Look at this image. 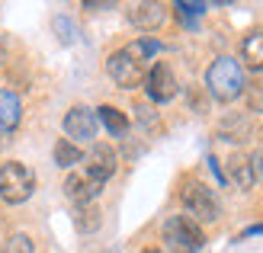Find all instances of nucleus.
I'll return each mask as SVG.
<instances>
[{"label":"nucleus","instance_id":"obj_1","mask_svg":"<svg viewBox=\"0 0 263 253\" xmlns=\"http://www.w3.org/2000/svg\"><path fill=\"white\" fill-rule=\"evenodd\" d=\"M157 51H161V42H157V38H148V35L135 38V42H128L125 48L112 51L109 61H106V71H109L112 81L119 87H125V90L141 87L148 71H151V58Z\"/></svg>","mask_w":263,"mask_h":253},{"label":"nucleus","instance_id":"obj_2","mask_svg":"<svg viewBox=\"0 0 263 253\" xmlns=\"http://www.w3.org/2000/svg\"><path fill=\"white\" fill-rule=\"evenodd\" d=\"M205 87H209V93H212L218 103L238 100L241 93H244V71H241V64L234 61V58H228V55L215 58L212 64H209Z\"/></svg>","mask_w":263,"mask_h":253},{"label":"nucleus","instance_id":"obj_3","mask_svg":"<svg viewBox=\"0 0 263 253\" xmlns=\"http://www.w3.org/2000/svg\"><path fill=\"white\" fill-rule=\"evenodd\" d=\"M205 244L202 228L190 215H174L164 224V247L170 253H199Z\"/></svg>","mask_w":263,"mask_h":253},{"label":"nucleus","instance_id":"obj_4","mask_svg":"<svg viewBox=\"0 0 263 253\" xmlns=\"http://www.w3.org/2000/svg\"><path fill=\"white\" fill-rule=\"evenodd\" d=\"M32 192H35V173L26 167V164L10 161V164L0 167V199H4V202L20 205Z\"/></svg>","mask_w":263,"mask_h":253},{"label":"nucleus","instance_id":"obj_5","mask_svg":"<svg viewBox=\"0 0 263 253\" xmlns=\"http://www.w3.org/2000/svg\"><path fill=\"white\" fill-rule=\"evenodd\" d=\"M180 199H183V205H186L190 218H193L196 224H199V221H218V215H221V208H218V199H215V192L209 189L205 183H196V180H190L186 186H183Z\"/></svg>","mask_w":263,"mask_h":253},{"label":"nucleus","instance_id":"obj_6","mask_svg":"<svg viewBox=\"0 0 263 253\" xmlns=\"http://www.w3.org/2000/svg\"><path fill=\"white\" fill-rule=\"evenodd\" d=\"M144 90H148V96L154 103H167L177 96V74L170 68L167 61H154L148 77H144Z\"/></svg>","mask_w":263,"mask_h":253},{"label":"nucleus","instance_id":"obj_7","mask_svg":"<svg viewBox=\"0 0 263 253\" xmlns=\"http://www.w3.org/2000/svg\"><path fill=\"white\" fill-rule=\"evenodd\" d=\"M103 192V183L97 177H90L87 170H74L68 180H64V196L77 205H93V199Z\"/></svg>","mask_w":263,"mask_h":253},{"label":"nucleus","instance_id":"obj_8","mask_svg":"<svg viewBox=\"0 0 263 253\" xmlns=\"http://www.w3.org/2000/svg\"><path fill=\"white\" fill-rule=\"evenodd\" d=\"M64 135L68 141H90L97 135V109H87V106H74L64 115Z\"/></svg>","mask_w":263,"mask_h":253},{"label":"nucleus","instance_id":"obj_9","mask_svg":"<svg viewBox=\"0 0 263 253\" xmlns=\"http://www.w3.org/2000/svg\"><path fill=\"white\" fill-rule=\"evenodd\" d=\"M116 167H119V161H116V151L109 148V144H93L84 170L90 173V177H97L100 183H106L112 173H116Z\"/></svg>","mask_w":263,"mask_h":253},{"label":"nucleus","instance_id":"obj_10","mask_svg":"<svg viewBox=\"0 0 263 253\" xmlns=\"http://www.w3.org/2000/svg\"><path fill=\"white\" fill-rule=\"evenodd\" d=\"M225 180L234 183L238 189H251V186L257 183L251 154H231V157H228V173H225Z\"/></svg>","mask_w":263,"mask_h":253},{"label":"nucleus","instance_id":"obj_11","mask_svg":"<svg viewBox=\"0 0 263 253\" xmlns=\"http://www.w3.org/2000/svg\"><path fill=\"white\" fill-rule=\"evenodd\" d=\"M164 7L161 4H135L128 10V23L132 26H138L141 32H151V29H157V26L164 23Z\"/></svg>","mask_w":263,"mask_h":253},{"label":"nucleus","instance_id":"obj_12","mask_svg":"<svg viewBox=\"0 0 263 253\" xmlns=\"http://www.w3.org/2000/svg\"><path fill=\"white\" fill-rule=\"evenodd\" d=\"M218 135L225 141H251L257 135V125L251 115H228L225 122L218 125Z\"/></svg>","mask_w":263,"mask_h":253},{"label":"nucleus","instance_id":"obj_13","mask_svg":"<svg viewBox=\"0 0 263 253\" xmlns=\"http://www.w3.org/2000/svg\"><path fill=\"white\" fill-rule=\"evenodd\" d=\"M23 119V103L13 90H0V131H13Z\"/></svg>","mask_w":263,"mask_h":253},{"label":"nucleus","instance_id":"obj_14","mask_svg":"<svg viewBox=\"0 0 263 253\" xmlns=\"http://www.w3.org/2000/svg\"><path fill=\"white\" fill-rule=\"evenodd\" d=\"M241 55H244V64L251 71L263 74V29H254L251 35L241 42Z\"/></svg>","mask_w":263,"mask_h":253},{"label":"nucleus","instance_id":"obj_15","mask_svg":"<svg viewBox=\"0 0 263 253\" xmlns=\"http://www.w3.org/2000/svg\"><path fill=\"white\" fill-rule=\"evenodd\" d=\"M97 122L106 125L109 135H125V131H128V119H125V112L116 109V106H100V109H97Z\"/></svg>","mask_w":263,"mask_h":253},{"label":"nucleus","instance_id":"obj_16","mask_svg":"<svg viewBox=\"0 0 263 253\" xmlns=\"http://www.w3.org/2000/svg\"><path fill=\"white\" fill-rule=\"evenodd\" d=\"M100 224H103V218H100V208L97 205H77L74 208V228L81 231V234H93Z\"/></svg>","mask_w":263,"mask_h":253},{"label":"nucleus","instance_id":"obj_17","mask_svg":"<svg viewBox=\"0 0 263 253\" xmlns=\"http://www.w3.org/2000/svg\"><path fill=\"white\" fill-rule=\"evenodd\" d=\"M84 161V151L81 148H77V144L74 141H68V138H58L55 141V164L58 167H77V164H81Z\"/></svg>","mask_w":263,"mask_h":253},{"label":"nucleus","instance_id":"obj_18","mask_svg":"<svg viewBox=\"0 0 263 253\" xmlns=\"http://www.w3.org/2000/svg\"><path fill=\"white\" fill-rule=\"evenodd\" d=\"M0 253H35L32 237L29 234H10L4 241V247H0Z\"/></svg>","mask_w":263,"mask_h":253},{"label":"nucleus","instance_id":"obj_19","mask_svg":"<svg viewBox=\"0 0 263 253\" xmlns=\"http://www.w3.org/2000/svg\"><path fill=\"white\" fill-rule=\"evenodd\" d=\"M244 93H247V106H251V112H263V74L254 77L251 84H244Z\"/></svg>","mask_w":263,"mask_h":253},{"label":"nucleus","instance_id":"obj_20","mask_svg":"<svg viewBox=\"0 0 263 253\" xmlns=\"http://www.w3.org/2000/svg\"><path fill=\"white\" fill-rule=\"evenodd\" d=\"M174 10H177V13H180V16L186 20V23H193L196 16H202V13H205V4H186V0H180V4H177Z\"/></svg>","mask_w":263,"mask_h":253},{"label":"nucleus","instance_id":"obj_21","mask_svg":"<svg viewBox=\"0 0 263 253\" xmlns=\"http://www.w3.org/2000/svg\"><path fill=\"white\" fill-rule=\"evenodd\" d=\"M254 234H263V224H254V228H247V231L241 234V241H244V237H254Z\"/></svg>","mask_w":263,"mask_h":253},{"label":"nucleus","instance_id":"obj_22","mask_svg":"<svg viewBox=\"0 0 263 253\" xmlns=\"http://www.w3.org/2000/svg\"><path fill=\"white\" fill-rule=\"evenodd\" d=\"M7 61V35H0V64Z\"/></svg>","mask_w":263,"mask_h":253},{"label":"nucleus","instance_id":"obj_23","mask_svg":"<svg viewBox=\"0 0 263 253\" xmlns=\"http://www.w3.org/2000/svg\"><path fill=\"white\" fill-rule=\"evenodd\" d=\"M84 7H87V10H109L112 4H84Z\"/></svg>","mask_w":263,"mask_h":253},{"label":"nucleus","instance_id":"obj_24","mask_svg":"<svg viewBox=\"0 0 263 253\" xmlns=\"http://www.w3.org/2000/svg\"><path fill=\"white\" fill-rule=\"evenodd\" d=\"M148 253H154V250H148Z\"/></svg>","mask_w":263,"mask_h":253}]
</instances>
